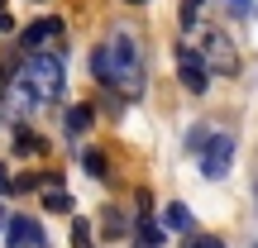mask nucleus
<instances>
[{
    "label": "nucleus",
    "instance_id": "f257e3e1",
    "mask_svg": "<svg viewBox=\"0 0 258 248\" xmlns=\"http://www.w3.org/2000/svg\"><path fill=\"white\" fill-rule=\"evenodd\" d=\"M91 72H96L101 86H110V91L124 96V101L144 96V86H148L144 48H139V38L129 34V29H110V38L91 53Z\"/></svg>",
    "mask_w": 258,
    "mask_h": 248
},
{
    "label": "nucleus",
    "instance_id": "f03ea898",
    "mask_svg": "<svg viewBox=\"0 0 258 248\" xmlns=\"http://www.w3.org/2000/svg\"><path fill=\"white\" fill-rule=\"evenodd\" d=\"M196 53H201V62L211 67L215 76H234V72H239V53H234V43L220 34V29H206Z\"/></svg>",
    "mask_w": 258,
    "mask_h": 248
},
{
    "label": "nucleus",
    "instance_id": "7ed1b4c3",
    "mask_svg": "<svg viewBox=\"0 0 258 248\" xmlns=\"http://www.w3.org/2000/svg\"><path fill=\"white\" fill-rule=\"evenodd\" d=\"M24 53H57L62 57V19L57 15H43L24 29Z\"/></svg>",
    "mask_w": 258,
    "mask_h": 248
},
{
    "label": "nucleus",
    "instance_id": "20e7f679",
    "mask_svg": "<svg viewBox=\"0 0 258 248\" xmlns=\"http://www.w3.org/2000/svg\"><path fill=\"white\" fill-rule=\"evenodd\" d=\"M230 162H234V134H211L201 148V172L215 182V177L230 172Z\"/></svg>",
    "mask_w": 258,
    "mask_h": 248
},
{
    "label": "nucleus",
    "instance_id": "39448f33",
    "mask_svg": "<svg viewBox=\"0 0 258 248\" xmlns=\"http://www.w3.org/2000/svg\"><path fill=\"white\" fill-rule=\"evenodd\" d=\"M177 76H182V86L191 96H206V91H211V67L201 62L196 48H177Z\"/></svg>",
    "mask_w": 258,
    "mask_h": 248
},
{
    "label": "nucleus",
    "instance_id": "423d86ee",
    "mask_svg": "<svg viewBox=\"0 0 258 248\" xmlns=\"http://www.w3.org/2000/svg\"><path fill=\"white\" fill-rule=\"evenodd\" d=\"M5 243L10 248H43V224L29 220V215H15V220H5Z\"/></svg>",
    "mask_w": 258,
    "mask_h": 248
},
{
    "label": "nucleus",
    "instance_id": "0eeeda50",
    "mask_svg": "<svg viewBox=\"0 0 258 248\" xmlns=\"http://www.w3.org/2000/svg\"><path fill=\"white\" fill-rule=\"evenodd\" d=\"M38 186H43V205H48V210H57V215L72 210V196L62 191V177H57V172H43V182H38Z\"/></svg>",
    "mask_w": 258,
    "mask_h": 248
},
{
    "label": "nucleus",
    "instance_id": "6e6552de",
    "mask_svg": "<svg viewBox=\"0 0 258 248\" xmlns=\"http://www.w3.org/2000/svg\"><path fill=\"white\" fill-rule=\"evenodd\" d=\"M163 224H153V215H139V224H134V248H163Z\"/></svg>",
    "mask_w": 258,
    "mask_h": 248
},
{
    "label": "nucleus",
    "instance_id": "1a4fd4ad",
    "mask_svg": "<svg viewBox=\"0 0 258 248\" xmlns=\"http://www.w3.org/2000/svg\"><path fill=\"white\" fill-rule=\"evenodd\" d=\"M15 153H24V157H43V153H48V138L34 134V129H15Z\"/></svg>",
    "mask_w": 258,
    "mask_h": 248
},
{
    "label": "nucleus",
    "instance_id": "9d476101",
    "mask_svg": "<svg viewBox=\"0 0 258 248\" xmlns=\"http://www.w3.org/2000/svg\"><path fill=\"white\" fill-rule=\"evenodd\" d=\"M91 120H96V110H91V105H72V110H67V134H72V138H82L86 129H91Z\"/></svg>",
    "mask_w": 258,
    "mask_h": 248
},
{
    "label": "nucleus",
    "instance_id": "9b49d317",
    "mask_svg": "<svg viewBox=\"0 0 258 248\" xmlns=\"http://www.w3.org/2000/svg\"><path fill=\"white\" fill-rule=\"evenodd\" d=\"M172 229H191V215H186V205H167V215H163Z\"/></svg>",
    "mask_w": 258,
    "mask_h": 248
},
{
    "label": "nucleus",
    "instance_id": "f8f14e48",
    "mask_svg": "<svg viewBox=\"0 0 258 248\" xmlns=\"http://www.w3.org/2000/svg\"><path fill=\"white\" fill-rule=\"evenodd\" d=\"M82 162H86V172H91V177H105V153H96V148H91Z\"/></svg>",
    "mask_w": 258,
    "mask_h": 248
},
{
    "label": "nucleus",
    "instance_id": "ddd939ff",
    "mask_svg": "<svg viewBox=\"0 0 258 248\" xmlns=\"http://www.w3.org/2000/svg\"><path fill=\"white\" fill-rule=\"evenodd\" d=\"M72 239H77V248L91 243V220H72Z\"/></svg>",
    "mask_w": 258,
    "mask_h": 248
},
{
    "label": "nucleus",
    "instance_id": "4468645a",
    "mask_svg": "<svg viewBox=\"0 0 258 248\" xmlns=\"http://www.w3.org/2000/svg\"><path fill=\"white\" fill-rule=\"evenodd\" d=\"M196 19H201V0H186L182 5V29H191Z\"/></svg>",
    "mask_w": 258,
    "mask_h": 248
},
{
    "label": "nucleus",
    "instance_id": "2eb2a0df",
    "mask_svg": "<svg viewBox=\"0 0 258 248\" xmlns=\"http://www.w3.org/2000/svg\"><path fill=\"white\" fill-rule=\"evenodd\" d=\"M105 229H110V234H124V215L115 210V205H110V210H105Z\"/></svg>",
    "mask_w": 258,
    "mask_h": 248
},
{
    "label": "nucleus",
    "instance_id": "dca6fc26",
    "mask_svg": "<svg viewBox=\"0 0 258 248\" xmlns=\"http://www.w3.org/2000/svg\"><path fill=\"white\" fill-rule=\"evenodd\" d=\"M186 248H225V243L211 239V234H191V243H186Z\"/></svg>",
    "mask_w": 258,
    "mask_h": 248
},
{
    "label": "nucleus",
    "instance_id": "f3484780",
    "mask_svg": "<svg viewBox=\"0 0 258 248\" xmlns=\"http://www.w3.org/2000/svg\"><path fill=\"white\" fill-rule=\"evenodd\" d=\"M10 29H15V19H10V5L0 0V34H10Z\"/></svg>",
    "mask_w": 258,
    "mask_h": 248
},
{
    "label": "nucleus",
    "instance_id": "a211bd4d",
    "mask_svg": "<svg viewBox=\"0 0 258 248\" xmlns=\"http://www.w3.org/2000/svg\"><path fill=\"white\" fill-rule=\"evenodd\" d=\"M230 10H234V15H249V10H253V0H230Z\"/></svg>",
    "mask_w": 258,
    "mask_h": 248
},
{
    "label": "nucleus",
    "instance_id": "6ab92c4d",
    "mask_svg": "<svg viewBox=\"0 0 258 248\" xmlns=\"http://www.w3.org/2000/svg\"><path fill=\"white\" fill-rule=\"evenodd\" d=\"M0 234H5V210H0Z\"/></svg>",
    "mask_w": 258,
    "mask_h": 248
},
{
    "label": "nucleus",
    "instance_id": "aec40b11",
    "mask_svg": "<svg viewBox=\"0 0 258 248\" xmlns=\"http://www.w3.org/2000/svg\"><path fill=\"white\" fill-rule=\"evenodd\" d=\"M129 5H144V0H129Z\"/></svg>",
    "mask_w": 258,
    "mask_h": 248
},
{
    "label": "nucleus",
    "instance_id": "412c9836",
    "mask_svg": "<svg viewBox=\"0 0 258 248\" xmlns=\"http://www.w3.org/2000/svg\"><path fill=\"white\" fill-rule=\"evenodd\" d=\"M253 248H258V243H253Z\"/></svg>",
    "mask_w": 258,
    "mask_h": 248
}]
</instances>
